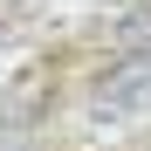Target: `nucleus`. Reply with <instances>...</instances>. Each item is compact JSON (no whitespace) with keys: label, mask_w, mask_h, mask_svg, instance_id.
Here are the masks:
<instances>
[{"label":"nucleus","mask_w":151,"mask_h":151,"mask_svg":"<svg viewBox=\"0 0 151 151\" xmlns=\"http://www.w3.org/2000/svg\"><path fill=\"white\" fill-rule=\"evenodd\" d=\"M124 41H131V48H144V41H151V7H137L131 21H124Z\"/></svg>","instance_id":"obj_2"},{"label":"nucleus","mask_w":151,"mask_h":151,"mask_svg":"<svg viewBox=\"0 0 151 151\" xmlns=\"http://www.w3.org/2000/svg\"><path fill=\"white\" fill-rule=\"evenodd\" d=\"M89 110L96 117H151V55H144V48H131L117 69L96 76Z\"/></svg>","instance_id":"obj_1"},{"label":"nucleus","mask_w":151,"mask_h":151,"mask_svg":"<svg viewBox=\"0 0 151 151\" xmlns=\"http://www.w3.org/2000/svg\"><path fill=\"white\" fill-rule=\"evenodd\" d=\"M0 151H28V144H21V137H0Z\"/></svg>","instance_id":"obj_3"}]
</instances>
